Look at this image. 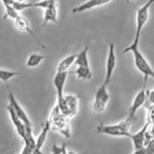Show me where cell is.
Segmentation results:
<instances>
[{"mask_svg": "<svg viewBox=\"0 0 154 154\" xmlns=\"http://www.w3.org/2000/svg\"><path fill=\"white\" fill-rule=\"evenodd\" d=\"M7 109L8 111L11 121L15 127L17 134L23 140L26 135V126L18 117V116L15 114V112L14 111L13 108L9 104L7 106Z\"/></svg>", "mask_w": 154, "mask_h": 154, "instance_id": "7c38bea8", "label": "cell"}, {"mask_svg": "<svg viewBox=\"0 0 154 154\" xmlns=\"http://www.w3.org/2000/svg\"><path fill=\"white\" fill-rule=\"evenodd\" d=\"M58 8L57 3L51 4L45 9L43 18V26H45L50 22L56 23L57 21Z\"/></svg>", "mask_w": 154, "mask_h": 154, "instance_id": "e0dca14e", "label": "cell"}, {"mask_svg": "<svg viewBox=\"0 0 154 154\" xmlns=\"http://www.w3.org/2000/svg\"><path fill=\"white\" fill-rule=\"evenodd\" d=\"M16 0H0L2 3L3 4V6L7 4H13L14 2H15Z\"/></svg>", "mask_w": 154, "mask_h": 154, "instance_id": "83f0119b", "label": "cell"}, {"mask_svg": "<svg viewBox=\"0 0 154 154\" xmlns=\"http://www.w3.org/2000/svg\"><path fill=\"white\" fill-rule=\"evenodd\" d=\"M148 123H146L140 130L134 134H131L129 138H130L134 145V153L143 148L146 143L145 131Z\"/></svg>", "mask_w": 154, "mask_h": 154, "instance_id": "4fadbf2b", "label": "cell"}, {"mask_svg": "<svg viewBox=\"0 0 154 154\" xmlns=\"http://www.w3.org/2000/svg\"><path fill=\"white\" fill-rule=\"evenodd\" d=\"M114 0H87L72 8V14H78L91 10L97 7L103 6Z\"/></svg>", "mask_w": 154, "mask_h": 154, "instance_id": "8fae6325", "label": "cell"}, {"mask_svg": "<svg viewBox=\"0 0 154 154\" xmlns=\"http://www.w3.org/2000/svg\"><path fill=\"white\" fill-rule=\"evenodd\" d=\"M131 122L126 119L116 124H101L97 127L98 133L115 137H129Z\"/></svg>", "mask_w": 154, "mask_h": 154, "instance_id": "3957f363", "label": "cell"}, {"mask_svg": "<svg viewBox=\"0 0 154 154\" xmlns=\"http://www.w3.org/2000/svg\"><path fill=\"white\" fill-rule=\"evenodd\" d=\"M70 118L61 113L57 106H55L52 110L50 120L51 129L58 131L66 137L70 136V126L69 124Z\"/></svg>", "mask_w": 154, "mask_h": 154, "instance_id": "7a4b0ae2", "label": "cell"}, {"mask_svg": "<svg viewBox=\"0 0 154 154\" xmlns=\"http://www.w3.org/2000/svg\"><path fill=\"white\" fill-rule=\"evenodd\" d=\"M154 3V0H148L137 10L136 15V29L134 40L139 42L143 29L147 23L149 18V10Z\"/></svg>", "mask_w": 154, "mask_h": 154, "instance_id": "277c9868", "label": "cell"}, {"mask_svg": "<svg viewBox=\"0 0 154 154\" xmlns=\"http://www.w3.org/2000/svg\"><path fill=\"white\" fill-rule=\"evenodd\" d=\"M8 89V99L9 105L13 108L18 117L26 127H32V123L26 111L16 100L12 91Z\"/></svg>", "mask_w": 154, "mask_h": 154, "instance_id": "9c48e42d", "label": "cell"}, {"mask_svg": "<svg viewBox=\"0 0 154 154\" xmlns=\"http://www.w3.org/2000/svg\"><path fill=\"white\" fill-rule=\"evenodd\" d=\"M24 146L21 151L22 154H33L36 148V139L34 136L32 127H26V133L24 139Z\"/></svg>", "mask_w": 154, "mask_h": 154, "instance_id": "5bb4252c", "label": "cell"}, {"mask_svg": "<svg viewBox=\"0 0 154 154\" xmlns=\"http://www.w3.org/2000/svg\"><path fill=\"white\" fill-rule=\"evenodd\" d=\"M146 82H144L143 86L134 97L132 103L129 109L128 115L126 120L131 122L135 116L138 110L145 104L147 101V90L146 89Z\"/></svg>", "mask_w": 154, "mask_h": 154, "instance_id": "52a82bcc", "label": "cell"}, {"mask_svg": "<svg viewBox=\"0 0 154 154\" xmlns=\"http://www.w3.org/2000/svg\"><path fill=\"white\" fill-rule=\"evenodd\" d=\"M117 63V57L115 51V47L113 43L109 44L106 63L105 76L104 83L109 85L113 76Z\"/></svg>", "mask_w": 154, "mask_h": 154, "instance_id": "ba28073f", "label": "cell"}, {"mask_svg": "<svg viewBox=\"0 0 154 154\" xmlns=\"http://www.w3.org/2000/svg\"><path fill=\"white\" fill-rule=\"evenodd\" d=\"M75 73L77 78L80 80H90L92 78L93 75L90 66H77Z\"/></svg>", "mask_w": 154, "mask_h": 154, "instance_id": "44dd1931", "label": "cell"}, {"mask_svg": "<svg viewBox=\"0 0 154 154\" xmlns=\"http://www.w3.org/2000/svg\"><path fill=\"white\" fill-rule=\"evenodd\" d=\"M144 149L145 154H154V137L146 143Z\"/></svg>", "mask_w": 154, "mask_h": 154, "instance_id": "d4e9b609", "label": "cell"}, {"mask_svg": "<svg viewBox=\"0 0 154 154\" xmlns=\"http://www.w3.org/2000/svg\"><path fill=\"white\" fill-rule=\"evenodd\" d=\"M48 1H50V2H53V3H55L56 2V0H48Z\"/></svg>", "mask_w": 154, "mask_h": 154, "instance_id": "f1b7e54d", "label": "cell"}, {"mask_svg": "<svg viewBox=\"0 0 154 154\" xmlns=\"http://www.w3.org/2000/svg\"><path fill=\"white\" fill-rule=\"evenodd\" d=\"M139 43L134 40L129 46L124 49L122 53L123 54L128 53H132L136 68L143 75L144 82H147L149 77L154 79V70L139 49Z\"/></svg>", "mask_w": 154, "mask_h": 154, "instance_id": "6da1fadb", "label": "cell"}, {"mask_svg": "<svg viewBox=\"0 0 154 154\" xmlns=\"http://www.w3.org/2000/svg\"><path fill=\"white\" fill-rule=\"evenodd\" d=\"M147 101H148L149 104H154V88L150 91H147Z\"/></svg>", "mask_w": 154, "mask_h": 154, "instance_id": "4316f807", "label": "cell"}, {"mask_svg": "<svg viewBox=\"0 0 154 154\" xmlns=\"http://www.w3.org/2000/svg\"><path fill=\"white\" fill-rule=\"evenodd\" d=\"M77 54H71L63 58L58 64L57 71L67 72V70L74 64Z\"/></svg>", "mask_w": 154, "mask_h": 154, "instance_id": "ac0fdd59", "label": "cell"}, {"mask_svg": "<svg viewBox=\"0 0 154 154\" xmlns=\"http://www.w3.org/2000/svg\"><path fill=\"white\" fill-rule=\"evenodd\" d=\"M53 152L54 154H66V149L65 145L58 147L57 145H54L53 148Z\"/></svg>", "mask_w": 154, "mask_h": 154, "instance_id": "484cf974", "label": "cell"}, {"mask_svg": "<svg viewBox=\"0 0 154 154\" xmlns=\"http://www.w3.org/2000/svg\"><path fill=\"white\" fill-rule=\"evenodd\" d=\"M146 121L148 124L154 123V104H150L147 107Z\"/></svg>", "mask_w": 154, "mask_h": 154, "instance_id": "cb8c5ba5", "label": "cell"}, {"mask_svg": "<svg viewBox=\"0 0 154 154\" xmlns=\"http://www.w3.org/2000/svg\"><path fill=\"white\" fill-rule=\"evenodd\" d=\"M5 9V14H4L3 18L4 19H11L14 20L19 15V12L16 10L13 4H7L4 5Z\"/></svg>", "mask_w": 154, "mask_h": 154, "instance_id": "7402d4cb", "label": "cell"}, {"mask_svg": "<svg viewBox=\"0 0 154 154\" xmlns=\"http://www.w3.org/2000/svg\"><path fill=\"white\" fill-rule=\"evenodd\" d=\"M78 99L73 95H65L57 99V106L61 113L70 118L76 116L78 110Z\"/></svg>", "mask_w": 154, "mask_h": 154, "instance_id": "5b68a950", "label": "cell"}, {"mask_svg": "<svg viewBox=\"0 0 154 154\" xmlns=\"http://www.w3.org/2000/svg\"><path fill=\"white\" fill-rule=\"evenodd\" d=\"M45 58V56L40 54L33 53L28 57L26 66L28 67L35 68L38 66Z\"/></svg>", "mask_w": 154, "mask_h": 154, "instance_id": "ffe728a7", "label": "cell"}, {"mask_svg": "<svg viewBox=\"0 0 154 154\" xmlns=\"http://www.w3.org/2000/svg\"><path fill=\"white\" fill-rule=\"evenodd\" d=\"M108 86L103 82L96 91L92 109L97 114H100L104 112L109 103L110 97L108 92Z\"/></svg>", "mask_w": 154, "mask_h": 154, "instance_id": "8992f818", "label": "cell"}, {"mask_svg": "<svg viewBox=\"0 0 154 154\" xmlns=\"http://www.w3.org/2000/svg\"><path fill=\"white\" fill-rule=\"evenodd\" d=\"M126 1V2H130L131 1V0H125Z\"/></svg>", "mask_w": 154, "mask_h": 154, "instance_id": "4dcf8cb0", "label": "cell"}, {"mask_svg": "<svg viewBox=\"0 0 154 154\" xmlns=\"http://www.w3.org/2000/svg\"><path fill=\"white\" fill-rule=\"evenodd\" d=\"M17 1L20 2H25V1H26V0H17Z\"/></svg>", "mask_w": 154, "mask_h": 154, "instance_id": "f546056e", "label": "cell"}, {"mask_svg": "<svg viewBox=\"0 0 154 154\" xmlns=\"http://www.w3.org/2000/svg\"><path fill=\"white\" fill-rule=\"evenodd\" d=\"M18 74L19 73L16 71L0 69V80L3 82H7Z\"/></svg>", "mask_w": 154, "mask_h": 154, "instance_id": "603a6c76", "label": "cell"}, {"mask_svg": "<svg viewBox=\"0 0 154 154\" xmlns=\"http://www.w3.org/2000/svg\"><path fill=\"white\" fill-rule=\"evenodd\" d=\"M14 26L18 31L29 34L38 42V43H39L40 46L44 47V45H42L40 41L38 39L36 35L32 30L29 21L26 17L20 14L15 20H14Z\"/></svg>", "mask_w": 154, "mask_h": 154, "instance_id": "30bf717a", "label": "cell"}, {"mask_svg": "<svg viewBox=\"0 0 154 154\" xmlns=\"http://www.w3.org/2000/svg\"><path fill=\"white\" fill-rule=\"evenodd\" d=\"M51 129V124L48 120L45 123L39 134L36 139V148L34 151L33 154H41V149L45 145L47 139L48 132Z\"/></svg>", "mask_w": 154, "mask_h": 154, "instance_id": "2e32d148", "label": "cell"}, {"mask_svg": "<svg viewBox=\"0 0 154 154\" xmlns=\"http://www.w3.org/2000/svg\"><path fill=\"white\" fill-rule=\"evenodd\" d=\"M67 77V72H58L54 77L53 85L57 93V99L64 96V89Z\"/></svg>", "mask_w": 154, "mask_h": 154, "instance_id": "9a60e30c", "label": "cell"}, {"mask_svg": "<svg viewBox=\"0 0 154 154\" xmlns=\"http://www.w3.org/2000/svg\"><path fill=\"white\" fill-rule=\"evenodd\" d=\"M88 51L89 47L86 46L78 54H77L74 64L77 66H90Z\"/></svg>", "mask_w": 154, "mask_h": 154, "instance_id": "d6986e66", "label": "cell"}]
</instances>
